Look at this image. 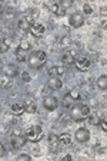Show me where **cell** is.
<instances>
[{"label": "cell", "instance_id": "6da1fadb", "mask_svg": "<svg viewBox=\"0 0 107 161\" xmlns=\"http://www.w3.org/2000/svg\"><path fill=\"white\" fill-rule=\"evenodd\" d=\"M46 62H47V55L43 50H34L27 56V64H29L30 69L34 70L41 69L46 65Z\"/></svg>", "mask_w": 107, "mask_h": 161}, {"label": "cell", "instance_id": "7a4b0ae2", "mask_svg": "<svg viewBox=\"0 0 107 161\" xmlns=\"http://www.w3.org/2000/svg\"><path fill=\"white\" fill-rule=\"evenodd\" d=\"M90 114V108L84 104H74L71 105V111H70V118L76 122L84 121Z\"/></svg>", "mask_w": 107, "mask_h": 161}, {"label": "cell", "instance_id": "3957f363", "mask_svg": "<svg viewBox=\"0 0 107 161\" xmlns=\"http://www.w3.org/2000/svg\"><path fill=\"white\" fill-rule=\"evenodd\" d=\"M41 137H43V131H41L40 125H33L26 131V138L30 142H39L41 140Z\"/></svg>", "mask_w": 107, "mask_h": 161}, {"label": "cell", "instance_id": "277c9868", "mask_svg": "<svg viewBox=\"0 0 107 161\" xmlns=\"http://www.w3.org/2000/svg\"><path fill=\"white\" fill-rule=\"evenodd\" d=\"M27 142L26 134H12L10 137V144L13 148H23Z\"/></svg>", "mask_w": 107, "mask_h": 161}, {"label": "cell", "instance_id": "5b68a950", "mask_svg": "<svg viewBox=\"0 0 107 161\" xmlns=\"http://www.w3.org/2000/svg\"><path fill=\"white\" fill-rule=\"evenodd\" d=\"M69 23H70L71 27H74V29H79V27H81L84 25V16L80 13V12H76V13H73L70 16V19H69Z\"/></svg>", "mask_w": 107, "mask_h": 161}, {"label": "cell", "instance_id": "8992f818", "mask_svg": "<svg viewBox=\"0 0 107 161\" xmlns=\"http://www.w3.org/2000/svg\"><path fill=\"white\" fill-rule=\"evenodd\" d=\"M74 65H76L77 70L86 72V70H89V68H90V60L84 56H79V55H77L76 59H74Z\"/></svg>", "mask_w": 107, "mask_h": 161}, {"label": "cell", "instance_id": "52a82bcc", "mask_svg": "<svg viewBox=\"0 0 107 161\" xmlns=\"http://www.w3.org/2000/svg\"><path fill=\"white\" fill-rule=\"evenodd\" d=\"M74 138H76L77 142H80V144H84L87 141L90 140V131L87 130V128H80V130L76 131V134H74Z\"/></svg>", "mask_w": 107, "mask_h": 161}, {"label": "cell", "instance_id": "ba28073f", "mask_svg": "<svg viewBox=\"0 0 107 161\" xmlns=\"http://www.w3.org/2000/svg\"><path fill=\"white\" fill-rule=\"evenodd\" d=\"M76 56H77V52L74 49H71V50L66 52V53L61 56V62H63L66 66H70V65L74 64V59H76Z\"/></svg>", "mask_w": 107, "mask_h": 161}, {"label": "cell", "instance_id": "9c48e42d", "mask_svg": "<svg viewBox=\"0 0 107 161\" xmlns=\"http://www.w3.org/2000/svg\"><path fill=\"white\" fill-rule=\"evenodd\" d=\"M57 105H59V101L54 97H46L43 101V107L46 108L47 111H54L57 108Z\"/></svg>", "mask_w": 107, "mask_h": 161}, {"label": "cell", "instance_id": "30bf717a", "mask_svg": "<svg viewBox=\"0 0 107 161\" xmlns=\"http://www.w3.org/2000/svg\"><path fill=\"white\" fill-rule=\"evenodd\" d=\"M3 74L6 75L7 78H16L17 75H19V69H17L16 65H4L3 66Z\"/></svg>", "mask_w": 107, "mask_h": 161}, {"label": "cell", "instance_id": "8fae6325", "mask_svg": "<svg viewBox=\"0 0 107 161\" xmlns=\"http://www.w3.org/2000/svg\"><path fill=\"white\" fill-rule=\"evenodd\" d=\"M44 26L43 25H40V23H33L30 26V30H29V32H30L32 35H33L34 37H41L44 35Z\"/></svg>", "mask_w": 107, "mask_h": 161}, {"label": "cell", "instance_id": "7c38bea8", "mask_svg": "<svg viewBox=\"0 0 107 161\" xmlns=\"http://www.w3.org/2000/svg\"><path fill=\"white\" fill-rule=\"evenodd\" d=\"M49 147L51 151H59V145H60V141H59V135L56 134H49Z\"/></svg>", "mask_w": 107, "mask_h": 161}, {"label": "cell", "instance_id": "4fadbf2b", "mask_svg": "<svg viewBox=\"0 0 107 161\" xmlns=\"http://www.w3.org/2000/svg\"><path fill=\"white\" fill-rule=\"evenodd\" d=\"M23 107H24V111L26 112H29V114H34L37 109L36 104H34V101L30 99V98H27V99L23 101Z\"/></svg>", "mask_w": 107, "mask_h": 161}, {"label": "cell", "instance_id": "5bb4252c", "mask_svg": "<svg viewBox=\"0 0 107 161\" xmlns=\"http://www.w3.org/2000/svg\"><path fill=\"white\" fill-rule=\"evenodd\" d=\"M47 86L50 88V89H60L61 86H63V82L60 80V78H49V80H47Z\"/></svg>", "mask_w": 107, "mask_h": 161}, {"label": "cell", "instance_id": "9a60e30c", "mask_svg": "<svg viewBox=\"0 0 107 161\" xmlns=\"http://www.w3.org/2000/svg\"><path fill=\"white\" fill-rule=\"evenodd\" d=\"M30 26H32V23H30V22H27L24 17L19 20V23H17V29L20 30V32H23V35L27 33V32L30 30Z\"/></svg>", "mask_w": 107, "mask_h": 161}, {"label": "cell", "instance_id": "2e32d148", "mask_svg": "<svg viewBox=\"0 0 107 161\" xmlns=\"http://www.w3.org/2000/svg\"><path fill=\"white\" fill-rule=\"evenodd\" d=\"M12 112H13V115H16V117L23 115V112H26V111H24V107H23V102H17V104L12 105Z\"/></svg>", "mask_w": 107, "mask_h": 161}, {"label": "cell", "instance_id": "e0dca14e", "mask_svg": "<svg viewBox=\"0 0 107 161\" xmlns=\"http://www.w3.org/2000/svg\"><path fill=\"white\" fill-rule=\"evenodd\" d=\"M37 10L36 9H29V10H26V14H24V19L27 20V22H30L32 25H33V22H34V19L37 17Z\"/></svg>", "mask_w": 107, "mask_h": 161}, {"label": "cell", "instance_id": "ac0fdd59", "mask_svg": "<svg viewBox=\"0 0 107 161\" xmlns=\"http://www.w3.org/2000/svg\"><path fill=\"white\" fill-rule=\"evenodd\" d=\"M50 9H51V12H53L56 16H59V17L66 16V10H63L60 6H59V4H51Z\"/></svg>", "mask_w": 107, "mask_h": 161}, {"label": "cell", "instance_id": "d6986e66", "mask_svg": "<svg viewBox=\"0 0 107 161\" xmlns=\"http://www.w3.org/2000/svg\"><path fill=\"white\" fill-rule=\"evenodd\" d=\"M59 141H60L61 145H69L71 142V135L67 134V132H63V134L59 135Z\"/></svg>", "mask_w": 107, "mask_h": 161}, {"label": "cell", "instance_id": "ffe728a7", "mask_svg": "<svg viewBox=\"0 0 107 161\" xmlns=\"http://www.w3.org/2000/svg\"><path fill=\"white\" fill-rule=\"evenodd\" d=\"M89 124L90 125H100V122H101V117L100 115H97V114H89Z\"/></svg>", "mask_w": 107, "mask_h": 161}, {"label": "cell", "instance_id": "44dd1931", "mask_svg": "<svg viewBox=\"0 0 107 161\" xmlns=\"http://www.w3.org/2000/svg\"><path fill=\"white\" fill-rule=\"evenodd\" d=\"M97 86L100 88L101 91L107 89V75H101V76L97 79Z\"/></svg>", "mask_w": 107, "mask_h": 161}, {"label": "cell", "instance_id": "7402d4cb", "mask_svg": "<svg viewBox=\"0 0 107 161\" xmlns=\"http://www.w3.org/2000/svg\"><path fill=\"white\" fill-rule=\"evenodd\" d=\"M16 59L19 60V62H24V60H27L26 50L20 49V47H17V49H16Z\"/></svg>", "mask_w": 107, "mask_h": 161}, {"label": "cell", "instance_id": "603a6c76", "mask_svg": "<svg viewBox=\"0 0 107 161\" xmlns=\"http://www.w3.org/2000/svg\"><path fill=\"white\" fill-rule=\"evenodd\" d=\"M10 47V39H3L0 43V53H6Z\"/></svg>", "mask_w": 107, "mask_h": 161}, {"label": "cell", "instance_id": "cb8c5ba5", "mask_svg": "<svg viewBox=\"0 0 107 161\" xmlns=\"http://www.w3.org/2000/svg\"><path fill=\"white\" fill-rule=\"evenodd\" d=\"M70 43H71V40H70V37H69V35H64L60 39V47H67Z\"/></svg>", "mask_w": 107, "mask_h": 161}, {"label": "cell", "instance_id": "d4e9b609", "mask_svg": "<svg viewBox=\"0 0 107 161\" xmlns=\"http://www.w3.org/2000/svg\"><path fill=\"white\" fill-rule=\"evenodd\" d=\"M69 97H70L73 101H79V99H80L81 95H80V92H79L77 89H71L70 92H69Z\"/></svg>", "mask_w": 107, "mask_h": 161}, {"label": "cell", "instance_id": "484cf974", "mask_svg": "<svg viewBox=\"0 0 107 161\" xmlns=\"http://www.w3.org/2000/svg\"><path fill=\"white\" fill-rule=\"evenodd\" d=\"M3 16H4V19H13V16H14V10L13 9H4V12H3Z\"/></svg>", "mask_w": 107, "mask_h": 161}, {"label": "cell", "instance_id": "4316f807", "mask_svg": "<svg viewBox=\"0 0 107 161\" xmlns=\"http://www.w3.org/2000/svg\"><path fill=\"white\" fill-rule=\"evenodd\" d=\"M71 4H73V2H71V0H61L59 6H60L63 10H66V9H69V7H71Z\"/></svg>", "mask_w": 107, "mask_h": 161}, {"label": "cell", "instance_id": "83f0119b", "mask_svg": "<svg viewBox=\"0 0 107 161\" xmlns=\"http://www.w3.org/2000/svg\"><path fill=\"white\" fill-rule=\"evenodd\" d=\"M71 98L69 97V94H66L64 95V98H63V107L64 108H69V107H71Z\"/></svg>", "mask_w": 107, "mask_h": 161}, {"label": "cell", "instance_id": "f1b7e54d", "mask_svg": "<svg viewBox=\"0 0 107 161\" xmlns=\"http://www.w3.org/2000/svg\"><path fill=\"white\" fill-rule=\"evenodd\" d=\"M19 47L27 52V50H30V49H32V45H30V42H27V40H23V42H22V43L19 45Z\"/></svg>", "mask_w": 107, "mask_h": 161}, {"label": "cell", "instance_id": "f546056e", "mask_svg": "<svg viewBox=\"0 0 107 161\" xmlns=\"http://www.w3.org/2000/svg\"><path fill=\"white\" fill-rule=\"evenodd\" d=\"M47 74H49L50 78H59L57 76V66H51L50 69L47 70Z\"/></svg>", "mask_w": 107, "mask_h": 161}, {"label": "cell", "instance_id": "4dcf8cb0", "mask_svg": "<svg viewBox=\"0 0 107 161\" xmlns=\"http://www.w3.org/2000/svg\"><path fill=\"white\" fill-rule=\"evenodd\" d=\"M83 12L86 14H91L93 13V9H91V6L89 3H84V6H83Z\"/></svg>", "mask_w": 107, "mask_h": 161}, {"label": "cell", "instance_id": "1f68e13d", "mask_svg": "<svg viewBox=\"0 0 107 161\" xmlns=\"http://www.w3.org/2000/svg\"><path fill=\"white\" fill-rule=\"evenodd\" d=\"M16 160L17 161H29V160H32V157H30V155H29V154H20V155H19V157H17L16 158Z\"/></svg>", "mask_w": 107, "mask_h": 161}, {"label": "cell", "instance_id": "d6a6232c", "mask_svg": "<svg viewBox=\"0 0 107 161\" xmlns=\"http://www.w3.org/2000/svg\"><path fill=\"white\" fill-rule=\"evenodd\" d=\"M22 79H23V82H30V75L27 74V72H23L22 74Z\"/></svg>", "mask_w": 107, "mask_h": 161}, {"label": "cell", "instance_id": "836d02e7", "mask_svg": "<svg viewBox=\"0 0 107 161\" xmlns=\"http://www.w3.org/2000/svg\"><path fill=\"white\" fill-rule=\"evenodd\" d=\"M64 72H66V70H64L63 66H57V76L59 78H60L61 75H64Z\"/></svg>", "mask_w": 107, "mask_h": 161}, {"label": "cell", "instance_id": "e575fe53", "mask_svg": "<svg viewBox=\"0 0 107 161\" xmlns=\"http://www.w3.org/2000/svg\"><path fill=\"white\" fill-rule=\"evenodd\" d=\"M100 127H101V130H103V132H106V131H107V124H106V119H101V122H100Z\"/></svg>", "mask_w": 107, "mask_h": 161}, {"label": "cell", "instance_id": "d590c367", "mask_svg": "<svg viewBox=\"0 0 107 161\" xmlns=\"http://www.w3.org/2000/svg\"><path fill=\"white\" fill-rule=\"evenodd\" d=\"M4 154H6V148H4L3 144H0V157H3Z\"/></svg>", "mask_w": 107, "mask_h": 161}, {"label": "cell", "instance_id": "8d00e7d4", "mask_svg": "<svg viewBox=\"0 0 107 161\" xmlns=\"http://www.w3.org/2000/svg\"><path fill=\"white\" fill-rule=\"evenodd\" d=\"M63 160H66V161H70V160H71V155H70V154L64 155V157H63Z\"/></svg>", "mask_w": 107, "mask_h": 161}, {"label": "cell", "instance_id": "74e56055", "mask_svg": "<svg viewBox=\"0 0 107 161\" xmlns=\"http://www.w3.org/2000/svg\"><path fill=\"white\" fill-rule=\"evenodd\" d=\"M3 12H4V7H3V4L0 3V16H2V14H3Z\"/></svg>", "mask_w": 107, "mask_h": 161}, {"label": "cell", "instance_id": "f35d334b", "mask_svg": "<svg viewBox=\"0 0 107 161\" xmlns=\"http://www.w3.org/2000/svg\"><path fill=\"white\" fill-rule=\"evenodd\" d=\"M101 153H103V154H104V153H106V148H99V154H101Z\"/></svg>", "mask_w": 107, "mask_h": 161}, {"label": "cell", "instance_id": "ab89813d", "mask_svg": "<svg viewBox=\"0 0 107 161\" xmlns=\"http://www.w3.org/2000/svg\"><path fill=\"white\" fill-rule=\"evenodd\" d=\"M2 85H3V80H2V78H0V86H2Z\"/></svg>", "mask_w": 107, "mask_h": 161}, {"label": "cell", "instance_id": "60d3db41", "mask_svg": "<svg viewBox=\"0 0 107 161\" xmlns=\"http://www.w3.org/2000/svg\"><path fill=\"white\" fill-rule=\"evenodd\" d=\"M0 43H2V39H0Z\"/></svg>", "mask_w": 107, "mask_h": 161}]
</instances>
